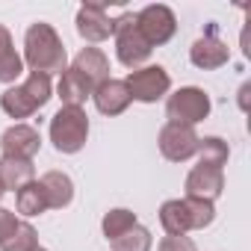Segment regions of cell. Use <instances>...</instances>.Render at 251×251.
Returning <instances> with one entry per match:
<instances>
[{"instance_id":"6da1fadb","label":"cell","mask_w":251,"mask_h":251,"mask_svg":"<svg viewBox=\"0 0 251 251\" xmlns=\"http://www.w3.org/2000/svg\"><path fill=\"white\" fill-rule=\"evenodd\" d=\"M24 59H27V65L33 68V71H39V74H62L65 71V62H68V56H65V48H62V42H59V36H56V30L50 27V24H33L30 30H27V39H24Z\"/></svg>"},{"instance_id":"7a4b0ae2","label":"cell","mask_w":251,"mask_h":251,"mask_svg":"<svg viewBox=\"0 0 251 251\" xmlns=\"http://www.w3.org/2000/svg\"><path fill=\"white\" fill-rule=\"evenodd\" d=\"M216 219V207L201 198H175L160 207V222L166 233H186V230H201Z\"/></svg>"},{"instance_id":"3957f363","label":"cell","mask_w":251,"mask_h":251,"mask_svg":"<svg viewBox=\"0 0 251 251\" xmlns=\"http://www.w3.org/2000/svg\"><path fill=\"white\" fill-rule=\"evenodd\" d=\"M48 100H50V77L39 74V71H33L21 86L6 89L0 95V106H3V112L9 118H30Z\"/></svg>"},{"instance_id":"277c9868","label":"cell","mask_w":251,"mask_h":251,"mask_svg":"<svg viewBox=\"0 0 251 251\" xmlns=\"http://www.w3.org/2000/svg\"><path fill=\"white\" fill-rule=\"evenodd\" d=\"M89 136V115L83 106H62L50 118V142L59 154H77Z\"/></svg>"},{"instance_id":"5b68a950","label":"cell","mask_w":251,"mask_h":251,"mask_svg":"<svg viewBox=\"0 0 251 251\" xmlns=\"http://www.w3.org/2000/svg\"><path fill=\"white\" fill-rule=\"evenodd\" d=\"M112 36H115V50H118V62L127 68H139L148 56H151V45L142 39L139 27H136V15H124L118 21H112Z\"/></svg>"},{"instance_id":"8992f818","label":"cell","mask_w":251,"mask_h":251,"mask_svg":"<svg viewBox=\"0 0 251 251\" xmlns=\"http://www.w3.org/2000/svg\"><path fill=\"white\" fill-rule=\"evenodd\" d=\"M166 115L172 124H198L201 118L210 115V98L204 95V89H195V86H186L180 92H175L166 103Z\"/></svg>"},{"instance_id":"52a82bcc","label":"cell","mask_w":251,"mask_h":251,"mask_svg":"<svg viewBox=\"0 0 251 251\" xmlns=\"http://www.w3.org/2000/svg\"><path fill=\"white\" fill-rule=\"evenodd\" d=\"M124 83H127L130 100L154 103V100H160V98L169 92L172 77L166 74V68H160V65H148V68H136V71H130V77L124 80Z\"/></svg>"},{"instance_id":"ba28073f","label":"cell","mask_w":251,"mask_h":251,"mask_svg":"<svg viewBox=\"0 0 251 251\" xmlns=\"http://www.w3.org/2000/svg\"><path fill=\"white\" fill-rule=\"evenodd\" d=\"M136 27L142 33V39L154 48V45H166L172 36H175V12L163 3H154V6H145L139 15H136Z\"/></svg>"},{"instance_id":"9c48e42d","label":"cell","mask_w":251,"mask_h":251,"mask_svg":"<svg viewBox=\"0 0 251 251\" xmlns=\"http://www.w3.org/2000/svg\"><path fill=\"white\" fill-rule=\"evenodd\" d=\"M160 151L166 160L172 163H183L189 157H195L198 151V133L195 127H189V124H166V127L160 130Z\"/></svg>"},{"instance_id":"30bf717a","label":"cell","mask_w":251,"mask_h":251,"mask_svg":"<svg viewBox=\"0 0 251 251\" xmlns=\"http://www.w3.org/2000/svg\"><path fill=\"white\" fill-rule=\"evenodd\" d=\"M39 236L33 225L21 222L12 210L0 207V251H36Z\"/></svg>"},{"instance_id":"8fae6325","label":"cell","mask_w":251,"mask_h":251,"mask_svg":"<svg viewBox=\"0 0 251 251\" xmlns=\"http://www.w3.org/2000/svg\"><path fill=\"white\" fill-rule=\"evenodd\" d=\"M227 56H230V50H227V45L216 36V27H210V30L192 45V50H189L192 65H195V68H204V71L222 68V65L227 62Z\"/></svg>"},{"instance_id":"7c38bea8","label":"cell","mask_w":251,"mask_h":251,"mask_svg":"<svg viewBox=\"0 0 251 251\" xmlns=\"http://www.w3.org/2000/svg\"><path fill=\"white\" fill-rule=\"evenodd\" d=\"M0 148L3 157H21V160H33L42 148V136L39 130H33L30 124H15L0 136Z\"/></svg>"},{"instance_id":"4fadbf2b","label":"cell","mask_w":251,"mask_h":251,"mask_svg":"<svg viewBox=\"0 0 251 251\" xmlns=\"http://www.w3.org/2000/svg\"><path fill=\"white\" fill-rule=\"evenodd\" d=\"M225 189V175L222 169L213 166H195L186 177V198H201V201H216Z\"/></svg>"},{"instance_id":"5bb4252c","label":"cell","mask_w":251,"mask_h":251,"mask_svg":"<svg viewBox=\"0 0 251 251\" xmlns=\"http://www.w3.org/2000/svg\"><path fill=\"white\" fill-rule=\"evenodd\" d=\"M77 33L86 42H103V39H109L112 36V21H109L106 9L98 6V3L80 6V12H77Z\"/></svg>"},{"instance_id":"9a60e30c","label":"cell","mask_w":251,"mask_h":251,"mask_svg":"<svg viewBox=\"0 0 251 251\" xmlns=\"http://www.w3.org/2000/svg\"><path fill=\"white\" fill-rule=\"evenodd\" d=\"M95 106L103 112V115H118L130 106V92H127V83L124 80H103L95 92Z\"/></svg>"},{"instance_id":"2e32d148","label":"cell","mask_w":251,"mask_h":251,"mask_svg":"<svg viewBox=\"0 0 251 251\" xmlns=\"http://www.w3.org/2000/svg\"><path fill=\"white\" fill-rule=\"evenodd\" d=\"M71 68H74L92 89H98L103 80H109V62H106V56H103L98 48H83V50L74 56Z\"/></svg>"},{"instance_id":"e0dca14e","label":"cell","mask_w":251,"mask_h":251,"mask_svg":"<svg viewBox=\"0 0 251 251\" xmlns=\"http://www.w3.org/2000/svg\"><path fill=\"white\" fill-rule=\"evenodd\" d=\"M36 180V169L33 160H21V157H3L0 160V183L3 189H24L27 183Z\"/></svg>"},{"instance_id":"ac0fdd59","label":"cell","mask_w":251,"mask_h":251,"mask_svg":"<svg viewBox=\"0 0 251 251\" xmlns=\"http://www.w3.org/2000/svg\"><path fill=\"white\" fill-rule=\"evenodd\" d=\"M39 183H42V189H45L48 210H62V207L71 204V198H74V183H71L68 175H62V172H48Z\"/></svg>"},{"instance_id":"d6986e66","label":"cell","mask_w":251,"mask_h":251,"mask_svg":"<svg viewBox=\"0 0 251 251\" xmlns=\"http://www.w3.org/2000/svg\"><path fill=\"white\" fill-rule=\"evenodd\" d=\"M21 71H24V59L15 53L9 30L0 24V83H12L15 77H21Z\"/></svg>"},{"instance_id":"ffe728a7","label":"cell","mask_w":251,"mask_h":251,"mask_svg":"<svg viewBox=\"0 0 251 251\" xmlns=\"http://www.w3.org/2000/svg\"><path fill=\"white\" fill-rule=\"evenodd\" d=\"M92 92H95V89H92L74 68H65V71H62L59 98H62L65 106H80V103H86V98H92Z\"/></svg>"},{"instance_id":"44dd1931","label":"cell","mask_w":251,"mask_h":251,"mask_svg":"<svg viewBox=\"0 0 251 251\" xmlns=\"http://www.w3.org/2000/svg\"><path fill=\"white\" fill-rule=\"evenodd\" d=\"M15 204H18V213H24V216H39V213H45V210H48V198H45L42 183L33 180V183H27L24 189H18Z\"/></svg>"},{"instance_id":"7402d4cb","label":"cell","mask_w":251,"mask_h":251,"mask_svg":"<svg viewBox=\"0 0 251 251\" xmlns=\"http://www.w3.org/2000/svg\"><path fill=\"white\" fill-rule=\"evenodd\" d=\"M198 166H213V169H222L227 163V145L219 139V136H210V139H198Z\"/></svg>"},{"instance_id":"603a6c76","label":"cell","mask_w":251,"mask_h":251,"mask_svg":"<svg viewBox=\"0 0 251 251\" xmlns=\"http://www.w3.org/2000/svg\"><path fill=\"white\" fill-rule=\"evenodd\" d=\"M112 251H151V230L142 225H133L127 233L112 239Z\"/></svg>"},{"instance_id":"cb8c5ba5","label":"cell","mask_w":251,"mask_h":251,"mask_svg":"<svg viewBox=\"0 0 251 251\" xmlns=\"http://www.w3.org/2000/svg\"><path fill=\"white\" fill-rule=\"evenodd\" d=\"M133 225H136V216L130 210H109L103 216V233H106V239H118L121 233H127Z\"/></svg>"},{"instance_id":"d4e9b609","label":"cell","mask_w":251,"mask_h":251,"mask_svg":"<svg viewBox=\"0 0 251 251\" xmlns=\"http://www.w3.org/2000/svg\"><path fill=\"white\" fill-rule=\"evenodd\" d=\"M160 251H195V242L186 233H169L160 242Z\"/></svg>"},{"instance_id":"484cf974","label":"cell","mask_w":251,"mask_h":251,"mask_svg":"<svg viewBox=\"0 0 251 251\" xmlns=\"http://www.w3.org/2000/svg\"><path fill=\"white\" fill-rule=\"evenodd\" d=\"M248 95H251V86L245 83V86L239 89V106H242V109H248Z\"/></svg>"},{"instance_id":"4316f807","label":"cell","mask_w":251,"mask_h":251,"mask_svg":"<svg viewBox=\"0 0 251 251\" xmlns=\"http://www.w3.org/2000/svg\"><path fill=\"white\" fill-rule=\"evenodd\" d=\"M3 192H6V189H3V183H0V198H3Z\"/></svg>"},{"instance_id":"83f0119b","label":"cell","mask_w":251,"mask_h":251,"mask_svg":"<svg viewBox=\"0 0 251 251\" xmlns=\"http://www.w3.org/2000/svg\"><path fill=\"white\" fill-rule=\"evenodd\" d=\"M36 251H45V248H36Z\"/></svg>"}]
</instances>
